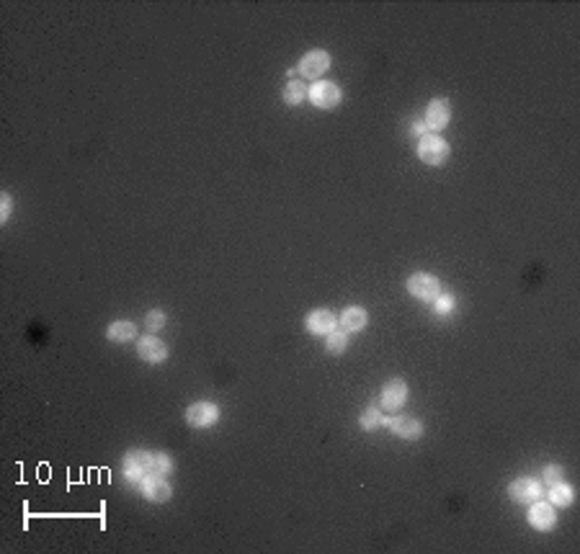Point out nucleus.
<instances>
[{"instance_id": "1", "label": "nucleus", "mask_w": 580, "mask_h": 554, "mask_svg": "<svg viewBox=\"0 0 580 554\" xmlns=\"http://www.w3.org/2000/svg\"><path fill=\"white\" fill-rule=\"evenodd\" d=\"M418 158L426 165H441L449 158V145L446 139L439 134H423L418 142Z\"/></svg>"}, {"instance_id": "2", "label": "nucleus", "mask_w": 580, "mask_h": 554, "mask_svg": "<svg viewBox=\"0 0 580 554\" xmlns=\"http://www.w3.org/2000/svg\"><path fill=\"white\" fill-rule=\"evenodd\" d=\"M307 99L317 106V109H333L341 101V88L330 80H317L312 83V88H307Z\"/></svg>"}, {"instance_id": "3", "label": "nucleus", "mask_w": 580, "mask_h": 554, "mask_svg": "<svg viewBox=\"0 0 580 554\" xmlns=\"http://www.w3.org/2000/svg\"><path fill=\"white\" fill-rule=\"evenodd\" d=\"M408 291L416 299H421V302H434L439 297L441 286H439V278L431 276V273H413L408 278Z\"/></svg>"}, {"instance_id": "4", "label": "nucleus", "mask_w": 580, "mask_h": 554, "mask_svg": "<svg viewBox=\"0 0 580 554\" xmlns=\"http://www.w3.org/2000/svg\"><path fill=\"white\" fill-rule=\"evenodd\" d=\"M219 418V410L217 405L211 403H194L191 408L186 410V423L191 425V428H209V425H214Z\"/></svg>"}, {"instance_id": "5", "label": "nucleus", "mask_w": 580, "mask_h": 554, "mask_svg": "<svg viewBox=\"0 0 580 554\" xmlns=\"http://www.w3.org/2000/svg\"><path fill=\"white\" fill-rule=\"evenodd\" d=\"M328 67H330V57L325 49H312V52H307L302 60H299V73L312 80H317L320 75L328 73Z\"/></svg>"}, {"instance_id": "6", "label": "nucleus", "mask_w": 580, "mask_h": 554, "mask_svg": "<svg viewBox=\"0 0 580 554\" xmlns=\"http://www.w3.org/2000/svg\"><path fill=\"white\" fill-rule=\"evenodd\" d=\"M449 119H451V109H449V104L444 99H436L429 104V109H426V129H429L431 134L441 132V129H446Z\"/></svg>"}, {"instance_id": "7", "label": "nucleus", "mask_w": 580, "mask_h": 554, "mask_svg": "<svg viewBox=\"0 0 580 554\" xmlns=\"http://www.w3.org/2000/svg\"><path fill=\"white\" fill-rule=\"evenodd\" d=\"M508 495L516 503H534L541 498V485L531 477H521V480H514L508 485Z\"/></svg>"}, {"instance_id": "8", "label": "nucleus", "mask_w": 580, "mask_h": 554, "mask_svg": "<svg viewBox=\"0 0 580 554\" xmlns=\"http://www.w3.org/2000/svg\"><path fill=\"white\" fill-rule=\"evenodd\" d=\"M139 485H142V495L150 503H168L173 498V488L158 475H147Z\"/></svg>"}, {"instance_id": "9", "label": "nucleus", "mask_w": 580, "mask_h": 554, "mask_svg": "<svg viewBox=\"0 0 580 554\" xmlns=\"http://www.w3.org/2000/svg\"><path fill=\"white\" fill-rule=\"evenodd\" d=\"M408 400V384L402 379H389L382 387V408L384 410H400Z\"/></svg>"}, {"instance_id": "10", "label": "nucleus", "mask_w": 580, "mask_h": 554, "mask_svg": "<svg viewBox=\"0 0 580 554\" xmlns=\"http://www.w3.org/2000/svg\"><path fill=\"white\" fill-rule=\"evenodd\" d=\"M137 353L142 361L160 363L168 358V346H165L163 341H158L155 336H145L142 341H137Z\"/></svg>"}, {"instance_id": "11", "label": "nucleus", "mask_w": 580, "mask_h": 554, "mask_svg": "<svg viewBox=\"0 0 580 554\" xmlns=\"http://www.w3.org/2000/svg\"><path fill=\"white\" fill-rule=\"evenodd\" d=\"M336 325H338V317L330 310H312L310 315H307V330L315 333V336H328V333L336 330Z\"/></svg>"}, {"instance_id": "12", "label": "nucleus", "mask_w": 580, "mask_h": 554, "mask_svg": "<svg viewBox=\"0 0 580 554\" xmlns=\"http://www.w3.org/2000/svg\"><path fill=\"white\" fill-rule=\"evenodd\" d=\"M529 523H531L536 531H549V528L554 526L552 505H547V503H541V500L531 503V508H529Z\"/></svg>"}, {"instance_id": "13", "label": "nucleus", "mask_w": 580, "mask_h": 554, "mask_svg": "<svg viewBox=\"0 0 580 554\" xmlns=\"http://www.w3.org/2000/svg\"><path fill=\"white\" fill-rule=\"evenodd\" d=\"M147 459L150 454L147 451H129L124 456V472L132 482H142L147 477Z\"/></svg>"}, {"instance_id": "14", "label": "nucleus", "mask_w": 580, "mask_h": 554, "mask_svg": "<svg viewBox=\"0 0 580 554\" xmlns=\"http://www.w3.org/2000/svg\"><path fill=\"white\" fill-rule=\"evenodd\" d=\"M382 423L400 438H418L423 433V423L416 420V418H389V420Z\"/></svg>"}, {"instance_id": "15", "label": "nucleus", "mask_w": 580, "mask_h": 554, "mask_svg": "<svg viewBox=\"0 0 580 554\" xmlns=\"http://www.w3.org/2000/svg\"><path fill=\"white\" fill-rule=\"evenodd\" d=\"M366 320H369V315H366L364 307H349V310L338 317V323H341V328L346 330V333H359V330H364L366 328Z\"/></svg>"}, {"instance_id": "16", "label": "nucleus", "mask_w": 580, "mask_h": 554, "mask_svg": "<svg viewBox=\"0 0 580 554\" xmlns=\"http://www.w3.org/2000/svg\"><path fill=\"white\" fill-rule=\"evenodd\" d=\"M109 341H114V343H124V341H134V336H137V328H134V323H129V320H116V323L109 325Z\"/></svg>"}, {"instance_id": "17", "label": "nucleus", "mask_w": 580, "mask_h": 554, "mask_svg": "<svg viewBox=\"0 0 580 554\" xmlns=\"http://www.w3.org/2000/svg\"><path fill=\"white\" fill-rule=\"evenodd\" d=\"M549 500H552V505H560V508H567V505H573L575 500V493L570 485H565V482H554L552 488H549Z\"/></svg>"}, {"instance_id": "18", "label": "nucleus", "mask_w": 580, "mask_h": 554, "mask_svg": "<svg viewBox=\"0 0 580 554\" xmlns=\"http://www.w3.org/2000/svg\"><path fill=\"white\" fill-rule=\"evenodd\" d=\"M304 99H307V86H304L302 80H291L289 86L284 88V104L299 106Z\"/></svg>"}, {"instance_id": "19", "label": "nucleus", "mask_w": 580, "mask_h": 554, "mask_svg": "<svg viewBox=\"0 0 580 554\" xmlns=\"http://www.w3.org/2000/svg\"><path fill=\"white\" fill-rule=\"evenodd\" d=\"M173 469V462L168 454H150V459H147V475H168Z\"/></svg>"}, {"instance_id": "20", "label": "nucleus", "mask_w": 580, "mask_h": 554, "mask_svg": "<svg viewBox=\"0 0 580 554\" xmlns=\"http://www.w3.org/2000/svg\"><path fill=\"white\" fill-rule=\"evenodd\" d=\"M325 348H328L330 353H343V351L349 348V333H346V330H333V333H328Z\"/></svg>"}, {"instance_id": "21", "label": "nucleus", "mask_w": 580, "mask_h": 554, "mask_svg": "<svg viewBox=\"0 0 580 554\" xmlns=\"http://www.w3.org/2000/svg\"><path fill=\"white\" fill-rule=\"evenodd\" d=\"M359 425H361V430H374L382 425V418H379V410L376 408H366L364 410V416L359 418Z\"/></svg>"}, {"instance_id": "22", "label": "nucleus", "mask_w": 580, "mask_h": 554, "mask_svg": "<svg viewBox=\"0 0 580 554\" xmlns=\"http://www.w3.org/2000/svg\"><path fill=\"white\" fill-rule=\"evenodd\" d=\"M145 325L147 330H152V333H158V330L165 328V312L163 310H150L145 317Z\"/></svg>"}, {"instance_id": "23", "label": "nucleus", "mask_w": 580, "mask_h": 554, "mask_svg": "<svg viewBox=\"0 0 580 554\" xmlns=\"http://www.w3.org/2000/svg\"><path fill=\"white\" fill-rule=\"evenodd\" d=\"M454 310V297H436V312L439 315H449Z\"/></svg>"}, {"instance_id": "24", "label": "nucleus", "mask_w": 580, "mask_h": 554, "mask_svg": "<svg viewBox=\"0 0 580 554\" xmlns=\"http://www.w3.org/2000/svg\"><path fill=\"white\" fill-rule=\"evenodd\" d=\"M560 480H562L560 464H552V467L544 469V482H547V485H554V482H560Z\"/></svg>"}, {"instance_id": "25", "label": "nucleus", "mask_w": 580, "mask_h": 554, "mask_svg": "<svg viewBox=\"0 0 580 554\" xmlns=\"http://www.w3.org/2000/svg\"><path fill=\"white\" fill-rule=\"evenodd\" d=\"M11 209H14V204H11V196H8V193H3V201H0V219H3V222H8V217H11Z\"/></svg>"}, {"instance_id": "26", "label": "nucleus", "mask_w": 580, "mask_h": 554, "mask_svg": "<svg viewBox=\"0 0 580 554\" xmlns=\"http://www.w3.org/2000/svg\"><path fill=\"white\" fill-rule=\"evenodd\" d=\"M423 132H426V121H416V124H413V134L423 137Z\"/></svg>"}]
</instances>
